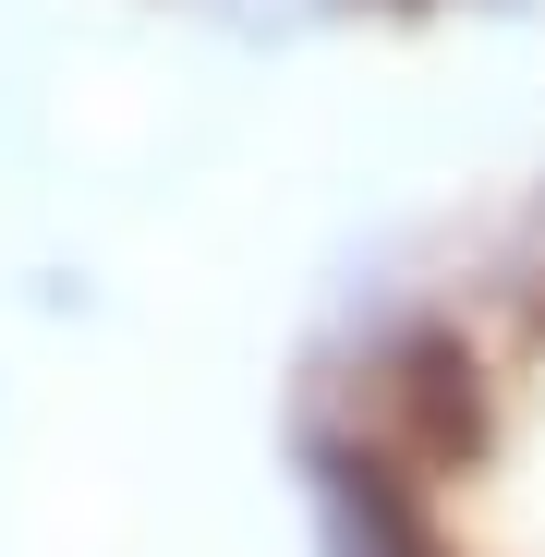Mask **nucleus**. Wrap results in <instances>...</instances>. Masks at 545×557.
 Segmentation results:
<instances>
[{
    "instance_id": "obj_1",
    "label": "nucleus",
    "mask_w": 545,
    "mask_h": 557,
    "mask_svg": "<svg viewBox=\"0 0 545 557\" xmlns=\"http://www.w3.org/2000/svg\"><path fill=\"white\" fill-rule=\"evenodd\" d=\"M388 497L412 557H545V267L400 363Z\"/></svg>"
}]
</instances>
